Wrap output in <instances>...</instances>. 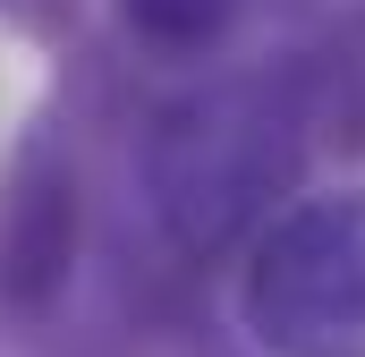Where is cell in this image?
I'll list each match as a JSON object with an SVG mask.
<instances>
[{"label": "cell", "mask_w": 365, "mask_h": 357, "mask_svg": "<svg viewBox=\"0 0 365 357\" xmlns=\"http://www.w3.org/2000/svg\"><path fill=\"white\" fill-rule=\"evenodd\" d=\"M314 119L297 60L289 69H230L170 94L136 136V196L162 230V247L187 264L238 256L280 204L306 187Z\"/></svg>", "instance_id": "6da1fadb"}, {"label": "cell", "mask_w": 365, "mask_h": 357, "mask_svg": "<svg viewBox=\"0 0 365 357\" xmlns=\"http://www.w3.org/2000/svg\"><path fill=\"white\" fill-rule=\"evenodd\" d=\"M230 306L264 357H365V178L297 187L238 247Z\"/></svg>", "instance_id": "7a4b0ae2"}, {"label": "cell", "mask_w": 365, "mask_h": 357, "mask_svg": "<svg viewBox=\"0 0 365 357\" xmlns=\"http://www.w3.org/2000/svg\"><path fill=\"white\" fill-rule=\"evenodd\" d=\"M86 264V178L68 136L43 119L17 136L9 171H0V323L43 332Z\"/></svg>", "instance_id": "3957f363"}, {"label": "cell", "mask_w": 365, "mask_h": 357, "mask_svg": "<svg viewBox=\"0 0 365 357\" xmlns=\"http://www.w3.org/2000/svg\"><path fill=\"white\" fill-rule=\"evenodd\" d=\"M297 86H306V119H314V145L365 162V0L340 9L323 26L314 51H297Z\"/></svg>", "instance_id": "277c9868"}, {"label": "cell", "mask_w": 365, "mask_h": 357, "mask_svg": "<svg viewBox=\"0 0 365 357\" xmlns=\"http://www.w3.org/2000/svg\"><path fill=\"white\" fill-rule=\"evenodd\" d=\"M119 9V26H128V43L136 51H153V60H212L230 34H238V17H247V0H110Z\"/></svg>", "instance_id": "5b68a950"}, {"label": "cell", "mask_w": 365, "mask_h": 357, "mask_svg": "<svg viewBox=\"0 0 365 357\" xmlns=\"http://www.w3.org/2000/svg\"><path fill=\"white\" fill-rule=\"evenodd\" d=\"M0 17L34 43H68L77 34V0H0Z\"/></svg>", "instance_id": "8992f818"}]
</instances>
